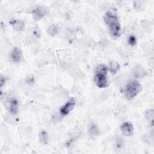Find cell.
I'll return each instance as SVG.
<instances>
[{
  "label": "cell",
  "instance_id": "6da1fadb",
  "mask_svg": "<svg viewBox=\"0 0 154 154\" xmlns=\"http://www.w3.org/2000/svg\"><path fill=\"white\" fill-rule=\"evenodd\" d=\"M103 20L108 27L109 33L114 37H120L121 35V26L117 16L114 13L108 11L103 16Z\"/></svg>",
  "mask_w": 154,
  "mask_h": 154
},
{
  "label": "cell",
  "instance_id": "7a4b0ae2",
  "mask_svg": "<svg viewBox=\"0 0 154 154\" xmlns=\"http://www.w3.org/2000/svg\"><path fill=\"white\" fill-rule=\"evenodd\" d=\"M108 67L104 64H99L96 69L94 76V82L95 85L100 88H104L108 86Z\"/></svg>",
  "mask_w": 154,
  "mask_h": 154
},
{
  "label": "cell",
  "instance_id": "3957f363",
  "mask_svg": "<svg viewBox=\"0 0 154 154\" xmlns=\"http://www.w3.org/2000/svg\"><path fill=\"white\" fill-rule=\"evenodd\" d=\"M141 90L142 85L141 83L136 79H132L127 84L125 90V94L127 99L132 100L140 94Z\"/></svg>",
  "mask_w": 154,
  "mask_h": 154
},
{
  "label": "cell",
  "instance_id": "277c9868",
  "mask_svg": "<svg viewBox=\"0 0 154 154\" xmlns=\"http://www.w3.org/2000/svg\"><path fill=\"white\" fill-rule=\"evenodd\" d=\"M76 104V99L74 97H71L64 105H63L60 109V114L62 116L68 115L71 111L74 108Z\"/></svg>",
  "mask_w": 154,
  "mask_h": 154
},
{
  "label": "cell",
  "instance_id": "5b68a950",
  "mask_svg": "<svg viewBox=\"0 0 154 154\" xmlns=\"http://www.w3.org/2000/svg\"><path fill=\"white\" fill-rule=\"evenodd\" d=\"M7 108L12 114H16L19 111V102L16 98L9 99L6 103Z\"/></svg>",
  "mask_w": 154,
  "mask_h": 154
},
{
  "label": "cell",
  "instance_id": "8992f818",
  "mask_svg": "<svg viewBox=\"0 0 154 154\" xmlns=\"http://www.w3.org/2000/svg\"><path fill=\"white\" fill-rule=\"evenodd\" d=\"M48 13V10L45 6H38L32 11V16L34 20H38L42 19Z\"/></svg>",
  "mask_w": 154,
  "mask_h": 154
},
{
  "label": "cell",
  "instance_id": "52a82bcc",
  "mask_svg": "<svg viewBox=\"0 0 154 154\" xmlns=\"http://www.w3.org/2000/svg\"><path fill=\"white\" fill-rule=\"evenodd\" d=\"M10 58L14 63H20L23 58V53L20 48L14 47L10 53Z\"/></svg>",
  "mask_w": 154,
  "mask_h": 154
},
{
  "label": "cell",
  "instance_id": "ba28073f",
  "mask_svg": "<svg viewBox=\"0 0 154 154\" xmlns=\"http://www.w3.org/2000/svg\"><path fill=\"white\" fill-rule=\"evenodd\" d=\"M121 129L123 134L126 137L132 136L134 132V128L132 124L128 121L122 124Z\"/></svg>",
  "mask_w": 154,
  "mask_h": 154
},
{
  "label": "cell",
  "instance_id": "9c48e42d",
  "mask_svg": "<svg viewBox=\"0 0 154 154\" xmlns=\"http://www.w3.org/2000/svg\"><path fill=\"white\" fill-rule=\"evenodd\" d=\"M10 23L17 31H22L25 28V23L20 19H12L10 21Z\"/></svg>",
  "mask_w": 154,
  "mask_h": 154
},
{
  "label": "cell",
  "instance_id": "30bf717a",
  "mask_svg": "<svg viewBox=\"0 0 154 154\" xmlns=\"http://www.w3.org/2000/svg\"><path fill=\"white\" fill-rule=\"evenodd\" d=\"M132 74L134 76H135L137 78H141L146 75V72L144 69L141 66L137 65L133 68Z\"/></svg>",
  "mask_w": 154,
  "mask_h": 154
},
{
  "label": "cell",
  "instance_id": "8fae6325",
  "mask_svg": "<svg viewBox=\"0 0 154 154\" xmlns=\"http://www.w3.org/2000/svg\"><path fill=\"white\" fill-rule=\"evenodd\" d=\"M88 134L92 137H96L99 134V131L98 126L96 123L94 122H91L88 128Z\"/></svg>",
  "mask_w": 154,
  "mask_h": 154
},
{
  "label": "cell",
  "instance_id": "7c38bea8",
  "mask_svg": "<svg viewBox=\"0 0 154 154\" xmlns=\"http://www.w3.org/2000/svg\"><path fill=\"white\" fill-rule=\"evenodd\" d=\"M109 71L112 75H116L120 70V66L118 62L116 61H111L109 63Z\"/></svg>",
  "mask_w": 154,
  "mask_h": 154
},
{
  "label": "cell",
  "instance_id": "4fadbf2b",
  "mask_svg": "<svg viewBox=\"0 0 154 154\" xmlns=\"http://www.w3.org/2000/svg\"><path fill=\"white\" fill-rule=\"evenodd\" d=\"M38 139L40 142L44 145L48 144V134L45 131H42L38 134Z\"/></svg>",
  "mask_w": 154,
  "mask_h": 154
},
{
  "label": "cell",
  "instance_id": "5bb4252c",
  "mask_svg": "<svg viewBox=\"0 0 154 154\" xmlns=\"http://www.w3.org/2000/svg\"><path fill=\"white\" fill-rule=\"evenodd\" d=\"M58 32V28L55 24H52L51 26H49V27L48 28V30H47V32L48 33V34L52 37H54L55 35H56Z\"/></svg>",
  "mask_w": 154,
  "mask_h": 154
},
{
  "label": "cell",
  "instance_id": "9a60e30c",
  "mask_svg": "<svg viewBox=\"0 0 154 154\" xmlns=\"http://www.w3.org/2000/svg\"><path fill=\"white\" fill-rule=\"evenodd\" d=\"M153 116H154V111L153 109H149L146 111V119L148 120L151 121L152 123L153 121Z\"/></svg>",
  "mask_w": 154,
  "mask_h": 154
},
{
  "label": "cell",
  "instance_id": "2e32d148",
  "mask_svg": "<svg viewBox=\"0 0 154 154\" xmlns=\"http://www.w3.org/2000/svg\"><path fill=\"white\" fill-rule=\"evenodd\" d=\"M128 43L131 46H135L137 44V38L135 35H131L128 38Z\"/></svg>",
  "mask_w": 154,
  "mask_h": 154
},
{
  "label": "cell",
  "instance_id": "e0dca14e",
  "mask_svg": "<svg viewBox=\"0 0 154 154\" xmlns=\"http://www.w3.org/2000/svg\"><path fill=\"white\" fill-rule=\"evenodd\" d=\"M26 82L30 85H33L35 83V78L32 75H28L26 78Z\"/></svg>",
  "mask_w": 154,
  "mask_h": 154
},
{
  "label": "cell",
  "instance_id": "ac0fdd59",
  "mask_svg": "<svg viewBox=\"0 0 154 154\" xmlns=\"http://www.w3.org/2000/svg\"><path fill=\"white\" fill-rule=\"evenodd\" d=\"M5 83V76H4L3 75H1V77H0V86L1 87H2L4 84Z\"/></svg>",
  "mask_w": 154,
  "mask_h": 154
}]
</instances>
